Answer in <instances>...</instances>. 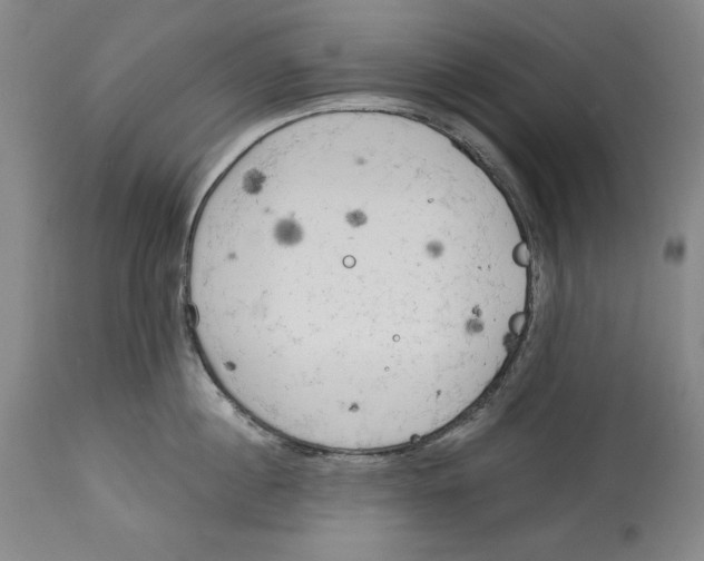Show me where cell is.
Here are the masks:
<instances>
[{"label":"cell","instance_id":"6da1fadb","mask_svg":"<svg viewBox=\"0 0 704 561\" xmlns=\"http://www.w3.org/2000/svg\"><path fill=\"white\" fill-rule=\"evenodd\" d=\"M506 280L456 171L404 129L349 121L265 145L211 187L186 297L212 374L257 421L366 441L466 382Z\"/></svg>","mask_w":704,"mask_h":561}]
</instances>
